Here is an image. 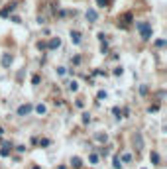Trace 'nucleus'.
<instances>
[{"mask_svg": "<svg viewBox=\"0 0 167 169\" xmlns=\"http://www.w3.org/2000/svg\"><path fill=\"white\" fill-rule=\"evenodd\" d=\"M136 28H138V32L142 34V39H151V26L148 22H138Z\"/></svg>", "mask_w": 167, "mask_h": 169, "instance_id": "f257e3e1", "label": "nucleus"}, {"mask_svg": "<svg viewBox=\"0 0 167 169\" xmlns=\"http://www.w3.org/2000/svg\"><path fill=\"white\" fill-rule=\"evenodd\" d=\"M35 112H37V114H45V112H47V108H45L43 104H37V106H35Z\"/></svg>", "mask_w": 167, "mask_h": 169, "instance_id": "1a4fd4ad", "label": "nucleus"}, {"mask_svg": "<svg viewBox=\"0 0 167 169\" xmlns=\"http://www.w3.org/2000/svg\"><path fill=\"white\" fill-rule=\"evenodd\" d=\"M130 20H132V14H126V16L122 18V20H118V22H122V26H126V24H130Z\"/></svg>", "mask_w": 167, "mask_h": 169, "instance_id": "9b49d317", "label": "nucleus"}, {"mask_svg": "<svg viewBox=\"0 0 167 169\" xmlns=\"http://www.w3.org/2000/svg\"><path fill=\"white\" fill-rule=\"evenodd\" d=\"M114 169H120V157L114 155Z\"/></svg>", "mask_w": 167, "mask_h": 169, "instance_id": "f3484780", "label": "nucleus"}, {"mask_svg": "<svg viewBox=\"0 0 167 169\" xmlns=\"http://www.w3.org/2000/svg\"><path fill=\"white\" fill-rule=\"evenodd\" d=\"M122 161L130 163V161H132V155H130V153H124V155H122Z\"/></svg>", "mask_w": 167, "mask_h": 169, "instance_id": "4468645a", "label": "nucleus"}, {"mask_svg": "<svg viewBox=\"0 0 167 169\" xmlns=\"http://www.w3.org/2000/svg\"><path fill=\"white\" fill-rule=\"evenodd\" d=\"M112 114H114L116 118H120V108H112Z\"/></svg>", "mask_w": 167, "mask_h": 169, "instance_id": "4be33fe9", "label": "nucleus"}, {"mask_svg": "<svg viewBox=\"0 0 167 169\" xmlns=\"http://www.w3.org/2000/svg\"><path fill=\"white\" fill-rule=\"evenodd\" d=\"M14 10V6H8V8H4V10H0V16L2 18H8L10 16V12Z\"/></svg>", "mask_w": 167, "mask_h": 169, "instance_id": "6e6552de", "label": "nucleus"}, {"mask_svg": "<svg viewBox=\"0 0 167 169\" xmlns=\"http://www.w3.org/2000/svg\"><path fill=\"white\" fill-rule=\"evenodd\" d=\"M150 159H151L153 165H159V153H157V152H151L150 153Z\"/></svg>", "mask_w": 167, "mask_h": 169, "instance_id": "0eeeda50", "label": "nucleus"}, {"mask_svg": "<svg viewBox=\"0 0 167 169\" xmlns=\"http://www.w3.org/2000/svg\"><path fill=\"white\" fill-rule=\"evenodd\" d=\"M155 45H157V47H163V45H165V39H157Z\"/></svg>", "mask_w": 167, "mask_h": 169, "instance_id": "a211bd4d", "label": "nucleus"}, {"mask_svg": "<svg viewBox=\"0 0 167 169\" xmlns=\"http://www.w3.org/2000/svg\"><path fill=\"white\" fill-rule=\"evenodd\" d=\"M32 104H22V106H18V116H28V114H30V112H32Z\"/></svg>", "mask_w": 167, "mask_h": 169, "instance_id": "f03ea898", "label": "nucleus"}, {"mask_svg": "<svg viewBox=\"0 0 167 169\" xmlns=\"http://www.w3.org/2000/svg\"><path fill=\"white\" fill-rule=\"evenodd\" d=\"M0 155H2V157H8V155H10V150H8V146H4V148L0 150Z\"/></svg>", "mask_w": 167, "mask_h": 169, "instance_id": "f8f14e48", "label": "nucleus"}, {"mask_svg": "<svg viewBox=\"0 0 167 169\" xmlns=\"http://www.w3.org/2000/svg\"><path fill=\"white\" fill-rule=\"evenodd\" d=\"M49 144H51V142L47 140V138H43V140H39V146H41V148H47Z\"/></svg>", "mask_w": 167, "mask_h": 169, "instance_id": "ddd939ff", "label": "nucleus"}, {"mask_svg": "<svg viewBox=\"0 0 167 169\" xmlns=\"http://www.w3.org/2000/svg\"><path fill=\"white\" fill-rule=\"evenodd\" d=\"M96 4H98V6H102V8H104V6L108 4V0H96Z\"/></svg>", "mask_w": 167, "mask_h": 169, "instance_id": "412c9836", "label": "nucleus"}, {"mask_svg": "<svg viewBox=\"0 0 167 169\" xmlns=\"http://www.w3.org/2000/svg\"><path fill=\"white\" fill-rule=\"evenodd\" d=\"M71 41H73L75 45H79V43H81V34H79V32H71Z\"/></svg>", "mask_w": 167, "mask_h": 169, "instance_id": "423d86ee", "label": "nucleus"}, {"mask_svg": "<svg viewBox=\"0 0 167 169\" xmlns=\"http://www.w3.org/2000/svg\"><path fill=\"white\" fill-rule=\"evenodd\" d=\"M96 161H98V155H96V153H90V163H92V165H94V163H96Z\"/></svg>", "mask_w": 167, "mask_h": 169, "instance_id": "dca6fc26", "label": "nucleus"}, {"mask_svg": "<svg viewBox=\"0 0 167 169\" xmlns=\"http://www.w3.org/2000/svg\"><path fill=\"white\" fill-rule=\"evenodd\" d=\"M33 169H39V167H37V165H35V167H33Z\"/></svg>", "mask_w": 167, "mask_h": 169, "instance_id": "393cba45", "label": "nucleus"}, {"mask_svg": "<svg viewBox=\"0 0 167 169\" xmlns=\"http://www.w3.org/2000/svg\"><path fill=\"white\" fill-rule=\"evenodd\" d=\"M140 92H142V94H148V86L142 84V86H140Z\"/></svg>", "mask_w": 167, "mask_h": 169, "instance_id": "6ab92c4d", "label": "nucleus"}, {"mask_svg": "<svg viewBox=\"0 0 167 169\" xmlns=\"http://www.w3.org/2000/svg\"><path fill=\"white\" fill-rule=\"evenodd\" d=\"M86 20H88L90 24H92V22H96V20H98V14H96V10H92V8H90V10H86Z\"/></svg>", "mask_w": 167, "mask_h": 169, "instance_id": "7ed1b4c3", "label": "nucleus"}, {"mask_svg": "<svg viewBox=\"0 0 167 169\" xmlns=\"http://www.w3.org/2000/svg\"><path fill=\"white\" fill-rule=\"evenodd\" d=\"M59 45H61V39H59V37H53V39H51L45 47H47V49H57Z\"/></svg>", "mask_w": 167, "mask_h": 169, "instance_id": "20e7f679", "label": "nucleus"}, {"mask_svg": "<svg viewBox=\"0 0 167 169\" xmlns=\"http://www.w3.org/2000/svg\"><path fill=\"white\" fill-rule=\"evenodd\" d=\"M83 122H84V124H88V122H90V116H88V114H83Z\"/></svg>", "mask_w": 167, "mask_h": 169, "instance_id": "5701e85b", "label": "nucleus"}, {"mask_svg": "<svg viewBox=\"0 0 167 169\" xmlns=\"http://www.w3.org/2000/svg\"><path fill=\"white\" fill-rule=\"evenodd\" d=\"M122 73H124V69H122V67H118V69H114V75H122Z\"/></svg>", "mask_w": 167, "mask_h": 169, "instance_id": "b1692460", "label": "nucleus"}, {"mask_svg": "<svg viewBox=\"0 0 167 169\" xmlns=\"http://www.w3.org/2000/svg\"><path fill=\"white\" fill-rule=\"evenodd\" d=\"M2 65H4V67H10V65H12V55H10V53H4V55H2Z\"/></svg>", "mask_w": 167, "mask_h": 169, "instance_id": "39448f33", "label": "nucleus"}, {"mask_svg": "<svg viewBox=\"0 0 167 169\" xmlns=\"http://www.w3.org/2000/svg\"><path fill=\"white\" fill-rule=\"evenodd\" d=\"M69 88H71V90H77V88H79L77 81H71V83H69Z\"/></svg>", "mask_w": 167, "mask_h": 169, "instance_id": "2eb2a0df", "label": "nucleus"}, {"mask_svg": "<svg viewBox=\"0 0 167 169\" xmlns=\"http://www.w3.org/2000/svg\"><path fill=\"white\" fill-rule=\"evenodd\" d=\"M71 163H73V167H75V169H79V167H81V157H73Z\"/></svg>", "mask_w": 167, "mask_h": 169, "instance_id": "9d476101", "label": "nucleus"}, {"mask_svg": "<svg viewBox=\"0 0 167 169\" xmlns=\"http://www.w3.org/2000/svg\"><path fill=\"white\" fill-rule=\"evenodd\" d=\"M159 110V104H153V106H150V112H157Z\"/></svg>", "mask_w": 167, "mask_h": 169, "instance_id": "aec40b11", "label": "nucleus"}]
</instances>
